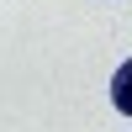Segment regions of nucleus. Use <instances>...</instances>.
<instances>
[{"mask_svg":"<svg viewBox=\"0 0 132 132\" xmlns=\"http://www.w3.org/2000/svg\"><path fill=\"white\" fill-rule=\"evenodd\" d=\"M111 106H116L122 116H132V58L111 74Z\"/></svg>","mask_w":132,"mask_h":132,"instance_id":"nucleus-1","label":"nucleus"}]
</instances>
